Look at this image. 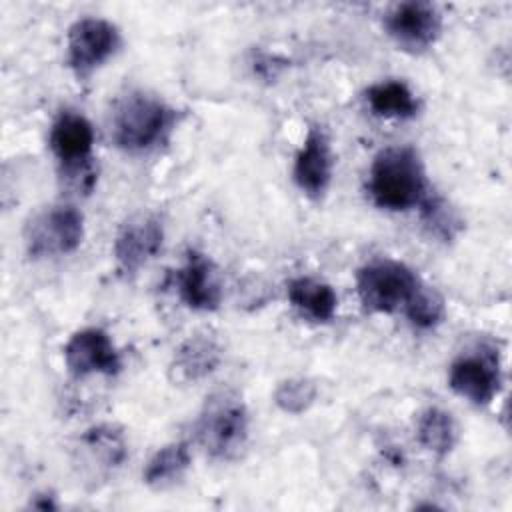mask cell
<instances>
[{
    "label": "cell",
    "mask_w": 512,
    "mask_h": 512,
    "mask_svg": "<svg viewBox=\"0 0 512 512\" xmlns=\"http://www.w3.org/2000/svg\"><path fill=\"white\" fill-rule=\"evenodd\" d=\"M84 238V216L72 204H58L32 220L26 248L32 258L62 256L74 252Z\"/></svg>",
    "instance_id": "5"
},
{
    "label": "cell",
    "mask_w": 512,
    "mask_h": 512,
    "mask_svg": "<svg viewBox=\"0 0 512 512\" xmlns=\"http://www.w3.org/2000/svg\"><path fill=\"white\" fill-rule=\"evenodd\" d=\"M80 448L92 466L98 462V472H110L126 458L124 434L110 424L94 426L84 432L80 438Z\"/></svg>",
    "instance_id": "17"
},
{
    "label": "cell",
    "mask_w": 512,
    "mask_h": 512,
    "mask_svg": "<svg viewBox=\"0 0 512 512\" xmlns=\"http://www.w3.org/2000/svg\"><path fill=\"white\" fill-rule=\"evenodd\" d=\"M248 424V410L242 398L222 390L206 398L194 422V438L210 458L232 460L246 446Z\"/></svg>",
    "instance_id": "3"
},
{
    "label": "cell",
    "mask_w": 512,
    "mask_h": 512,
    "mask_svg": "<svg viewBox=\"0 0 512 512\" xmlns=\"http://www.w3.org/2000/svg\"><path fill=\"white\" fill-rule=\"evenodd\" d=\"M318 388L310 378H288L274 390V402L282 412L302 414L316 400Z\"/></svg>",
    "instance_id": "21"
},
{
    "label": "cell",
    "mask_w": 512,
    "mask_h": 512,
    "mask_svg": "<svg viewBox=\"0 0 512 512\" xmlns=\"http://www.w3.org/2000/svg\"><path fill=\"white\" fill-rule=\"evenodd\" d=\"M164 226L156 214L128 218L116 234L114 258L124 274H136L162 248Z\"/></svg>",
    "instance_id": "9"
},
{
    "label": "cell",
    "mask_w": 512,
    "mask_h": 512,
    "mask_svg": "<svg viewBox=\"0 0 512 512\" xmlns=\"http://www.w3.org/2000/svg\"><path fill=\"white\" fill-rule=\"evenodd\" d=\"M222 362V348L220 344L206 336L196 334L190 336L174 354L172 372L180 382H198L210 376Z\"/></svg>",
    "instance_id": "14"
},
{
    "label": "cell",
    "mask_w": 512,
    "mask_h": 512,
    "mask_svg": "<svg viewBox=\"0 0 512 512\" xmlns=\"http://www.w3.org/2000/svg\"><path fill=\"white\" fill-rule=\"evenodd\" d=\"M416 438L422 448L446 456L458 440V428L452 414L442 408L424 410L416 424Z\"/></svg>",
    "instance_id": "19"
},
{
    "label": "cell",
    "mask_w": 512,
    "mask_h": 512,
    "mask_svg": "<svg viewBox=\"0 0 512 512\" xmlns=\"http://www.w3.org/2000/svg\"><path fill=\"white\" fill-rule=\"evenodd\" d=\"M190 462L192 456L188 442H170L154 452L142 472V478L150 488L164 490L182 480V476L190 468Z\"/></svg>",
    "instance_id": "16"
},
{
    "label": "cell",
    "mask_w": 512,
    "mask_h": 512,
    "mask_svg": "<svg viewBox=\"0 0 512 512\" xmlns=\"http://www.w3.org/2000/svg\"><path fill=\"white\" fill-rule=\"evenodd\" d=\"M332 170L334 158L330 140L320 126H312L294 158V182L306 196L318 200L332 182Z\"/></svg>",
    "instance_id": "12"
},
{
    "label": "cell",
    "mask_w": 512,
    "mask_h": 512,
    "mask_svg": "<svg viewBox=\"0 0 512 512\" xmlns=\"http://www.w3.org/2000/svg\"><path fill=\"white\" fill-rule=\"evenodd\" d=\"M404 314L414 328L430 330L444 318V300L436 290L422 284L404 306Z\"/></svg>",
    "instance_id": "20"
},
{
    "label": "cell",
    "mask_w": 512,
    "mask_h": 512,
    "mask_svg": "<svg viewBox=\"0 0 512 512\" xmlns=\"http://www.w3.org/2000/svg\"><path fill=\"white\" fill-rule=\"evenodd\" d=\"M48 144L64 172H82L88 168L92 158L94 128L84 114L64 110L50 128Z\"/></svg>",
    "instance_id": "11"
},
{
    "label": "cell",
    "mask_w": 512,
    "mask_h": 512,
    "mask_svg": "<svg viewBox=\"0 0 512 512\" xmlns=\"http://www.w3.org/2000/svg\"><path fill=\"white\" fill-rule=\"evenodd\" d=\"M64 362L72 376L84 378L90 374L114 376L122 368L120 352L108 332L100 328H84L72 334L64 346Z\"/></svg>",
    "instance_id": "10"
},
{
    "label": "cell",
    "mask_w": 512,
    "mask_h": 512,
    "mask_svg": "<svg viewBox=\"0 0 512 512\" xmlns=\"http://www.w3.org/2000/svg\"><path fill=\"white\" fill-rule=\"evenodd\" d=\"M176 110L146 92H128L114 108L112 138L128 154H144L168 140Z\"/></svg>",
    "instance_id": "2"
},
{
    "label": "cell",
    "mask_w": 512,
    "mask_h": 512,
    "mask_svg": "<svg viewBox=\"0 0 512 512\" xmlns=\"http://www.w3.org/2000/svg\"><path fill=\"white\" fill-rule=\"evenodd\" d=\"M180 298L192 310L212 312L222 302V288L212 260L196 250H190L184 266L176 274Z\"/></svg>",
    "instance_id": "13"
},
{
    "label": "cell",
    "mask_w": 512,
    "mask_h": 512,
    "mask_svg": "<svg viewBox=\"0 0 512 512\" xmlns=\"http://www.w3.org/2000/svg\"><path fill=\"white\" fill-rule=\"evenodd\" d=\"M290 304L316 322H328L338 308V296L334 288L322 280L310 276H298L288 282L286 288Z\"/></svg>",
    "instance_id": "15"
},
{
    "label": "cell",
    "mask_w": 512,
    "mask_h": 512,
    "mask_svg": "<svg viewBox=\"0 0 512 512\" xmlns=\"http://www.w3.org/2000/svg\"><path fill=\"white\" fill-rule=\"evenodd\" d=\"M372 202L390 212L422 206L430 196L426 170L412 146H388L374 156L368 176Z\"/></svg>",
    "instance_id": "1"
},
{
    "label": "cell",
    "mask_w": 512,
    "mask_h": 512,
    "mask_svg": "<svg viewBox=\"0 0 512 512\" xmlns=\"http://www.w3.org/2000/svg\"><path fill=\"white\" fill-rule=\"evenodd\" d=\"M502 384L500 364L494 348H476L460 354L448 370V386L474 406H486L494 400Z\"/></svg>",
    "instance_id": "7"
},
{
    "label": "cell",
    "mask_w": 512,
    "mask_h": 512,
    "mask_svg": "<svg viewBox=\"0 0 512 512\" xmlns=\"http://www.w3.org/2000/svg\"><path fill=\"white\" fill-rule=\"evenodd\" d=\"M118 48V28L110 20L86 16L76 20L68 30L66 62L78 78H84L108 62Z\"/></svg>",
    "instance_id": "6"
},
{
    "label": "cell",
    "mask_w": 512,
    "mask_h": 512,
    "mask_svg": "<svg viewBox=\"0 0 512 512\" xmlns=\"http://www.w3.org/2000/svg\"><path fill=\"white\" fill-rule=\"evenodd\" d=\"M386 34L406 52L418 54L434 46L442 32V16L430 2H402L384 16Z\"/></svg>",
    "instance_id": "8"
},
{
    "label": "cell",
    "mask_w": 512,
    "mask_h": 512,
    "mask_svg": "<svg viewBox=\"0 0 512 512\" xmlns=\"http://www.w3.org/2000/svg\"><path fill=\"white\" fill-rule=\"evenodd\" d=\"M368 108L380 118L406 120L418 114V100L414 92L400 80L376 82L366 90Z\"/></svg>",
    "instance_id": "18"
},
{
    "label": "cell",
    "mask_w": 512,
    "mask_h": 512,
    "mask_svg": "<svg viewBox=\"0 0 512 512\" xmlns=\"http://www.w3.org/2000/svg\"><path fill=\"white\" fill-rule=\"evenodd\" d=\"M420 286L422 280L418 274L398 260H374L356 274V290L362 306L380 314L404 310Z\"/></svg>",
    "instance_id": "4"
},
{
    "label": "cell",
    "mask_w": 512,
    "mask_h": 512,
    "mask_svg": "<svg viewBox=\"0 0 512 512\" xmlns=\"http://www.w3.org/2000/svg\"><path fill=\"white\" fill-rule=\"evenodd\" d=\"M420 208H422V218H424L426 226L430 228V232H434L436 236H440L444 240L454 236V232L458 228V220L454 218L452 210L448 208V204L442 198L428 196Z\"/></svg>",
    "instance_id": "22"
}]
</instances>
